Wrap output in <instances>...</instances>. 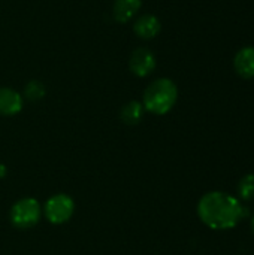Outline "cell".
<instances>
[{
	"mask_svg": "<svg viewBox=\"0 0 254 255\" xmlns=\"http://www.w3.org/2000/svg\"><path fill=\"white\" fill-rule=\"evenodd\" d=\"M24 97L16 90L9 87H0V115L13 117L22 111Z\"/></svg>",
	"mask_w": 254,
	"mask_h": 255,
	"instance_id": "6",
	"label": "cell"
},
{
	"mask_svg": "<svg viewBox=\"0 0 254 255\" xmlns=\"http://www.w3.org/2000/svg\"><path fill=\"white\" fill-rule=\"evenodd\" d=\"M144 105L142 102H138V100H130L127 102L121 111H120V118L124 124L127 126H136L142 121L144 118Z\"/></svg>",
	"mask_w": 254,
	"mask_h": 255,
	"instance_id": "10",
	"label": "cell"
},
{
	"mask_svg": "<svg viewBox=\"0 0 254 255\" xmlns=\"http://www.w3.org/2000/svg\"><path fill=\"white\" fill-rule=\"evenodd\" d=\"M162 30V24L160 19L156 15L151 13H145L142 16H139L135 22H133V31L139 39L144 40H150L154 39Z\"/></svg>",
	"mask_w": 254,
	"mask_h": 255,
	"instance_id": "7",
	"label": "cell"
},
{
	"mask_svg": "<svg viewBox=\"0 0 254 255\" xmlns=\"http://www.w3.org/2000/svg\"><path fill=\"white\" fill-rule=\"evenodd\" d=\"M252 232H253V235H254V215H253V218H252Z\"/></svg>",
	"mask_w": 254,
	"mask_h": 255,
	"instance_id": "14",
	"label": "cell"
},
{
	"mask_svg": "<svg viewBox=\"0 0 254 255\" xmlns=\"http://www.w3.org/2000/svg\"><path fill=\"white\" fill-rule=\"evenodd\" d=\"M238 196L240 200H254V173H249L246 176L241 178V181L238 182Z\"/></svg>",
	"mask_w": 254,
	"mask_h": 255,
	"instance_id": "12",
	"label": "cell"
},
{
	"mask_svg": "<svg viewBox=\"0 0 254 255\" xmlns=\"http://www.w3.org/2000/svg\"><path fill=\"white\" fill-rule=\"evenodd\" d=\"M178 100V87L169 78H159L153 81L144 91V109L153 115H166L172 111Z\"/></svg>",
	"mask_w": 254,
	"mask_h": 255,
	"instance_id": "2",
	"label": "cell"
},
{
	"mask_svg": "<svg viewBox=\"0 0 254 255\" xmlns=\"http://www.w3.org/2000/svg\"><path fill=\"white\" fill-rule=\"evenodd\" d=\"M46 94V90H45V85L40 82V81H36V79H31L25 84L24 87V96L28 102H39L45 97Z\"/></svg>",
	"mask_w": 254,
	"mask_h": 255,
	"instance_id": "11",
	"label": "cell"
},
{
	"mask_svg": "<svg viewBox=\"0 0 254 255\" xmlns=\"http://www.w3.org/2000/svg\"><path fill=\"white\" fill-rule=\"evenodd\" d=\"M237 73L244 79L254 78V46H246L238 51L234 60Z\"/></svg>",
	"mask_w": 254,
	"mask_h": 255,
	"instance_id": "9",
	"label": "cell"
},
{
	"mask_svg": "<svg viewBox=\"0 0 254 255\" xmlns=\"http://www.w3.org/2000/svg\"><path fill=\"white\" fill-rule=\"evenodd\" d=\"M75 214V202L69 194L58 193L51 196L42 206V217L49 224L61 226L70 221Z\"/></svg>",
	"mask_w": 254,
	"mask_h": 255,
	"instance_id": "4",
	"label": "cell"
},
{
	"mask_svg": "<svg viewBox=\"0 0 254 255\" xmlns=\"http://www.w3.org/2000/svg\"><path fill=\"white\" fill-rule=\"evenodd\" d=\"M40 218H42V205L33 197H24L16 200L9 211L10 224L21 230H27L37 226Z\"/></svg>",
	"mask_w": 254,
	"mask_h": 255,
	"instance_id": "3",
	"label": "cell"
},
{
	"mask_svg": "<svg viewBox=\"0 0 254 255\" xmlns=\"http://www.w3.org/2000/svg\"><path fill=\"white\" fill-rule=\"evenodd\" d=\"M4 176H6V166L0 164V178H4Z\"/></svg>",
	"mask_w": 254,
	"mask_h": 255,
	"instance_id": "13",
	"label": "cell"
},
{
	"mask_svg": "<svg viewBox=\"0 0 254 255\" xmlns=\"http://www.w3.org/2000/svg\"><path fill=\"white\" fill-rule=\"evenodd\" d=\"M247 214L249 211L238 197L223 191H210L198 203V217L211 230H231Z\"/></svg>",
	"mask_w": 254,
	"mask_h": 255,
	"instance_id": "1",
	"label": "cell"
},
{
	"mask_svg": "<svg viewBox=\"0 0 254 255\" xmlns=\"http://www.w3.org/2000/svg\"><path fill=\"white\" fill-rule=\"evenodd\" d=\"M141 6L142 0H114L112 16L117 22L126 24L133 19V16L139 12Z\"/></svg>",
	"mask_w": 254,
	"mask_h": 255,
	"instance_id": "8",
	"label": "cell"
},
{
	"mask_svg": "<svg viewBox=\"0 0 254 255\" xmlns=\"http://www.w3.org/2000/svg\"><path fill=\"white\" fill-rule=\"evenodd\" d=\"M157 66L156 55L148 48H136L129 58V69L138 78H145L154 72Z\"/></svg>",
	"mask_w": 254,
	"mask_h": 255,
	"instance_id": "5",
	"label": "cell"
}]
</instances>
